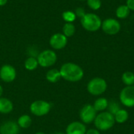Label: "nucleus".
I'll list each match as a JSON object with an SVG mask.
<instances>
[{
    "label": "nucleus",
    "mask_w": 134,
    "mask_h": 134,
    "mask_svg": "<svg viewBox=\"0 0 134 134\" xmlns=\"http://www.w3.org/2000/svg\"><path fill=\"white\" fill-rule=\"evenodd\" d=\"M46 79L49 82H51V83L57 82L61 79V75H60V70H58L57 68L49 69L46 74Z\"/></svg>",
    "instance_id": "16"
},
{
    "label": "nucleus",
    "mask_w": 134,
    "mask_h": 134,
    "mask_svg": "<svg viewBox=\"0 0 134 134\" xmlns=\"http://www.w3.org/2000/svg\"><path fill=\"white\" fill-rule=\"evenodd\" d=\"M97 115V111L95 110L93 104H86L79 111V118L82 123L90 124L94 122V119Z\"/></svg>",
    "instance_id": "7"
},
{
    "label": "nucleus",
    "mask_w": 134,
    "mask_h": 134,
    "mask_svg": "<svg viewBox=\"0 0 134 134\" xmlns=\"http://www.w3.org/2000/svg\"><path fill=\"white\" fill-rule=\"evenodd\" d=\"M52 134H65L64 133H62V132H56V133H53Z\"/></svg>",
    "instance_id": "31"
},
{
    "label": "nucleus",
    "mask_w": 134,
    "mask_h": 134,
    "mask_svg": "<svg viewBox=\"0 0 134 134\" xmlns=\"http://www.w3.org/2000/svg\"><path fill=\"white\" fill-rule=\"evenodd\" d=\"M8 0H0V6H4L7 3Z\"/></svg>",
    "instance_id": "29"
},
{
    "label": "nucleus",
    "mask_w": 134,
    "mask_h": 134,
    "mask_svg": "<svg viewBox=\"0 0 134 134\" xmlns=\"http://www.w3.org/2000/svg\"><path fill=\"white\" fill-rule=\"evenodd\" d=\"M49 46L53 49H63L68 44V38L63 33H55L49 38Z\"/></svg>",
    "instance_id": "11"
},
{
    "label": "nucleus",
    "mask_w": 134,
    "mask_h": 134,
    "mask_svg": "<svg viewBox=\"0 0 134 134\" xmlns=\"http://www.w3.org/2000/svg\"><path fill=\"white\" fill-rule=\"evenodd\" d=\"M38 62L37 57H28L24 61V68L26 70L32 71H35L38 67Z\"/></svg>",
    "instance_id": "20"
},
{
    "label": "nucleus",
    "mask_w": 134,
    "mask_h": 134,
    "mask_svg": "<svg viewBox=\"0 0 134 134\" xmlns=\"http://www.w3.org/2000/svg\"><path fill=\"white\" fill-rule=\"evenodd\" d=\"M93 123L95 128L99 131H108L115 126V121L114 115L105 111L97 115Z\"/></svg>",
    "instance_id": "2"
},
{
    "label": "nucleus",
    "mask_w": 134,
    "mask_h": 134,
    "mask_svg": "<svg viewBox=\"0 0 134 134\" xmlns=\"http://www.w3.org/2000/svg\"><path fill=\"white\" fill-rule=\"evenodd\" d=\"M35 134H46V133H45L44 132H37V133H35Z\"/></svg>",
    "instance_id": "32"
},
{
    "label": "nucleus",
    "mask_w": 134,
    "mask_h": 134,
    "mask_svg": "<svg viewBox=\"0 0 134 134\" xmlns=\"http://www.w3.org/2000/svg\"><path fill=\"white\" fill-rule=\"evenodd\" d=\"M80 22L82 27L90 32H95L101 28L102 20L97 14L93 13H86L80 19Z\"/></svg>",
    "instance_id": "3"
},
{
    "label": "nucleus",
    "mask_w": 134,
    "mask_h": 134,
    "mask_svg": "<svg viewBox=\"0 0 134 134\" xmlns=\"http://www.w3.org/2000/svg\"><path fill=\"white\" fill-rule=\"evenodd\" d=\"M16 78V71L11 64H3L0 68V79L5 83L13 82Z\"/></svg>",
    "instance_id": "10"
},
{
    "label": "nucleus",
    "mask_w": 134,
    "mask_h": 134,
    "mask_svg": "<svg viewBox=\"0 0 134 134\" xmlns=\"http://www.w3.org/2000/svg\"><path fill=\"white\" fill-rule=\"evenodd\" d=\"M37 60L40 67L50 68L57 63V55L53 49H45L38 54Z\"/></svg>",
    "instance_id": "5"
},
{
    "label": "nucleus",
    "mask_w": 134,
    "mask_h": 134,
    "mask_svg": "<svg viewBox=\"0 0 134 134\" xmlns=\"http://www.w3.org/2000/svg\"><path fill=\"white\" fill-rule=\"evenodd\" d=\"M120 103L126 108L134 107V86H125L119 93Z\"/></svg>",
    "instance_id": "8"
},
{
    "label": "nucleus",
    "mask_w": 134,
    "mask_h": 134,
    "mask_svg": "<svg viewBox=\"0 0 134 134\" xmlns=\"http://www.w3.org/2000/svg\"><path fill=\"white\" fill-rule=\"evenodd\" d=\"M20 129L16 122L9 120L0 126V134H19Z\"/></svg>",
    "instance_id": "12"
},
{
    "label": "nucleus",
    "mask_w": 134,
    "mask_h": 134,
    "mask_svg": "<svg viewBox=\"0 0 134 134\" xmlns=\"http://www.w3.org/2000/svg\"><path fill=\"white\" fill-rule=\"evenodd\" d=\"M78 1H86V0H78Z\"/></svg>",
    "instance_id": "33"
},
{
    "label": "nucleus",
    "mask_w": 134,
    "mask_h": 134,
    "mask_svg": "<svg viewBox=\"0 0 134 134\" xmlns=\"http://www.w3.org/2000/svg\"><path fill=\"white\" fill-rule=\"evenodd\" d=\"M59 70L61 75V79L70 82H79L84 77L83 69L79 64L72 62L64 63Z\"/></svg>",
    "instance_id": "1"
},
{
    "label": "nucleus",
    "mask_w": 134,
    "mask_h": 134,
    "mask_svg": "<svg viewBox=\"0 0 134 134\" xmlns=\"http://www.w3.org/2000/svg\"><path fill=\"white\" fill-rule=\"evenodd\" d=\"M129 112L126 109H119L115 115H114V118H115V123L118 124H123L126 122H127V120L129 119Z\"/></svg>",
    "instance_id": "17"
},
{
    "label": "nucleus",
    "mask_w": 134,
    "mask_h": 134,
    "mask_svg": "<svg viewBox=\"0 0 134 134\" xmlns=\"http://www.w3.org/2000/svg\"><path fill=\"white\" fill-rule=\"evenodd\" d=\"M130 14V9L126 5H120L117 7L115 10L116 17L121 20L126 19Z\"/></svg>",
    "instance_id": "19"
},
{
    "label": "nucleus",
    "mask_w": 134,
    "mask_h": 134,
    "mask_svg": "<svg viewBox=\"0 0 134 134\" xmlns=\"http://www.w3.org/2000/svg\"><path fill=\"white\" fill-rule=\"evenodd\" d=\"M75 15H76L77 17H79V18L81 19L86 13V11H85V9H84L83 8H82V7H78V8L75 9Z\"/></svg>",
    "instance_id": "26"
},
{
    "label": "nucleus",
    "mask_w": 134,
    "mask_h": 134,
    "mask_svg": "<svg viewBox=\"0 0 134 134\" xmlns=\"http://www.w3.org/2000/svg\"><path fill=\"white\" fill-rule=\"evenodd\" d=\"M122 81L126 86H134V73L133 71H125L122 75Z\"/></svg>",
    "instance_id": "22"
},
{
    "label": "nucleus",
    "mask_w": 134,
    "mask_h": 134,
    "mask_svg": "<svg viewBox=\"0 0 134 134\" xmlns=\"http://www.w3.org/2000/svg\"><path fill=\"white\" fill-rule=\"evenodd\" d=\"M119 109H121V108H120V105L119 104V103L117 101H115V100L109 101L108 107V109H107V111L108 112H110L111 114H112L114 115Z\"/></svg>",
    "instance_id": "24"
},
{
    "label": "nucleus",
    "mask_w": 134,
    "mask_h": 134,
    "mask_svg": "<svg viewBox=\"0 0 134 134\" xmlns=\"http://www.w3.org/2000/svg\"><path fill=\"white\" fill-rule=\"evenodd\" d=\"M16 122L20 129H28L32 124V119L28 115H22L18 118Z\"/></svg>",
    "instance_id": "18"
},
{
    "label": "nucleus",
    "mask_w": 134,
    "mask_h": 134,
    "mask_svg": "<svg viewBox=\"0 0 134 134\" xmlns=\"http://www.w3.org/2000/svg\"><path fill=\"white\" fill-rule=\"evenodd\" d=\"M101 29L104 33L109 35H115L121 30L119 21L115 18H107L102 21Z\"/></svg>",
    "instance_id": "9"
},
{
    "label": "nucleus",
    "mask_w": 134,
    "mask_h": 134,
    "mask_svg": "<svg viewBox=\"0 0 134 134\" xmlns=\"http://www.w3.org/2000/svg\"><path fill=\"white\" fill-rule=\"evenodd\" d=\"M126 5L130 9V11H134V0H126Z\"/></svg>",
    "instance_id": "27"
},
{
    "label": "nucleus",
    "mask_w": 134,
    "mask_h": 134,
    "mask_svg": "<svg viewBox=\"0 0 134 134\" xmlns=\"http://www.w3.org/2000/svg\"><path fill=\"white\" fill-rule=\"evenodd\" d=\"M86 126L84 123L79 121L71 122L66 128L65 134H86Z\"/></svg>",
    "instance_id": "13"
},
{
    "label": "nucleus",
    "mask_w": 134,
    "mask_h": 134,
    "mask_svg": "<svg viewBox=\"0 0 134 134\" xmlns=\"http://www.w3.org/2000/svg\"><path fill=\"white\" fill-rule=\"evenodd\" d=\"M62 18L65 23H73L76 20L77 16L75 12L71 10H66L62 13Z\"/></svg>",
    "instance_id": "23"
},
{
    "label": "nucleus",
    "mask_w": 134,
    "mask_h": 134,
    "mask_svg": "<svg viewBox=\"0 0 134 134\" xmlns=\"http://www.w3.org/2000/svg\"><path fill=\"white\" fill-rule=\"evenodd\" d=\"M51 104L46 100H37L33 101L30 105L31 113L37 117H42L49 114L51 110Z\"/></svg>",
    "instance_id": "6"
},
{
    "label": "nucleus",
    "mask_w": 134,
    "mask_h": 134,
    "mask_svg": "<svg viewBox=\"0 0 134 134\" xmlns=\"http://www.w3.org/2000/svg\"><path fill=\"white\" fill-rule=\"evenodd\" d=\"M109 101L108 100L107 98L105 97H98L95 101L93 106L94 107L95 110L97 112H102L105 111L108 109Z\"/></svg>",
    "instance_id": "15"
},
{
    "label": "nucleus",
    "mask_w": 134,
    "mask_h": 134,
    "mask_svg": "<svg viewBox=\"0 0 134 134\" xmlns=\"http://www.w3.org/2000/svg\"><path fill=\"white\" fill-rule=\"evenodd\" d=\"M2 93H3V88H2V86L0 85V97H2Z\"/></svg>",
    "instance_id": "30"
},
{
    "label": "nucleus",
    "mask_w": 134,
    "mask_h": 134,
    "mask_svg": "<svg viewBox=\"0 0 134 134\" xmlns=\"http://www.w3.org/2000/svg\"><path fill=\"white\" fill-rule=\"evenodd\" d=\"M86 2L89 8L94 11L100 9L102 5L101 0H86Z\"/></svg>",
    "instance_id": "25"
},
{
    "label": "nucleus",
    "mask_w": 134,
    "mask_h": 134,
    "mask_svg": "<svg viewBox=\"0 0 134 134\" xmlns=\"http://www.w3.org/2000/svg\"><path fill=\"white\" fill-rule=\"evenodd\" d=\"M76 28L73 23H65L62 27V33L67 37H72L75 33Z\"/></svg>",
    "instance_id": "21"
},
{
    "label": "nucleus",
    "mask_w": 134,
    "mask_h": 134,
    "mask_svg": "<svg viewBox=\"0 0 134 134\" xmlns=\"http://www.w3.org/2000/svg\"><path fill=\"white\" fill-rule=\"evenodd\" d=\"M86 89L90 94L92 96L98 97L106 92L108 89V83L103 78L95 77L89 81Z\"/></svg>",
    "instance_id": "4"
},
{
    "label": "nucleus",
    "mask_w": 134,
    "mask_h": 134,
    "mask_svg": "<svg viewBox=\"0 0 134 134\" xmlns=\"http://www.w3.org/2000/svg\"><path fill=\"white\" fill-rule=\"evenodd\" d=\"M86 134H100V132L96 128H92V129L87 130Z\"/></svg>",
    "instance_id": "28"
},
{
    "label": "nucleus",
    "mask_w": 134,
    "mask_h": 134,
    "mask_svg": "<svg viewBox=\"0 0 134 134\" xmlns=\"http://www.w3.org/2000/svg\"><path fill=\"white\" fill-rule=\"evenodd\" d=\"M13 110V103L8 98L0 97V113L9 114Z\"/></svg>",
    "instance_id": "14"
}]
</instances>
